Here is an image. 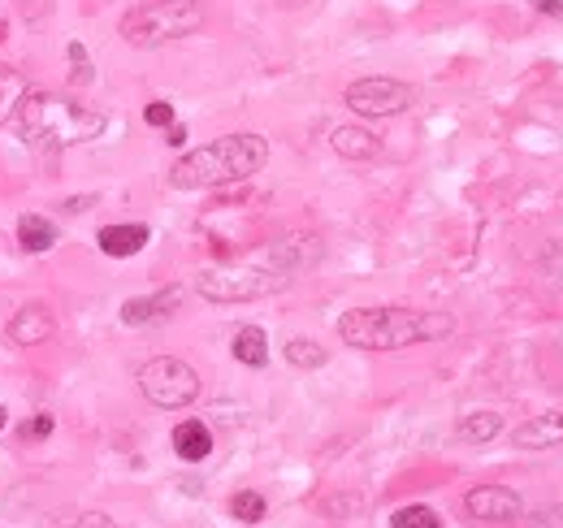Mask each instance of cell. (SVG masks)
<instances>
[{
    "instance_id": "obj_13",
    "label": "cell",
    "mask_w": 563,
    "mask_h": 528,
    "mask_svg": "<svg viewBox=\"0 0 563 528\" xmlns=\"http://www.w3.org/2000/svg\"><path fill=\"white\" fill-rule=\"evenodd\" d=\"M174 455L187 459V464H200V459L213 455V433H208L204 420H182V425H174Z\"/></svg>"
},
{
    "instance_id": "obj_22",
    "label": "cell",
    "mask_w": 563,
    "mask_h": 528,
    "mask_svg": "<svg viewBox=\"0 0 563 528\" xmlns=\"http://www.w3.org/2000/svg\"><path fill=\"white\" fill-rule=\"evenodd\" d=\"M52 429H57V420H52L48 412H39L35 420H26V425L18 429V438H22V442H39V438H48Z\"/></svg>"
},
{
    "instance_id": "obj_24",
    "label": "cell",
    "mask_w": 563,
    "mask_h": 528,
    "mask_svg": "<svg viewBox=\"0 0 563 528\" xmlns=\"http://www.w3.org/2000/svg\"><path fill=\"white\" fill-rule=\"evenodd\" d=\"M65 52H70V65H74V83H91V57H87V48L83 44H70Z\"/></svg>"
},
{
    "instance_id": "obj_12",
    "label": "cell",
    "mask_w": 563,
    "mask_h": 528,
    "mask_svg": "<svg viewBox=\"0 0 563 528\" xmlns=\"http://www.w3.org/2000/svg\"><path fill=\"white\" fill-rule=\"evenodd\" d=\"M330 148L338 156H347V161H373V156L382 152V139L364 126H338L330 135Z\"/></svg>"
},
{
    "instance_id": "obj_19",
    "label": "cell",
    "mask_w": 563,
    "mask_h": 528,
    "mask_svg": "<svg viewBox=\"0 0 563 528\" xmlns=\"http://www.w3.org/2000/svg\"><path fill=\"white\" fill-rule=\"evenodd\" d=\"M286 360H291L295 368H321L325 360H330V351L312 338H291L286 342Z\"/></svg>"
},
{
    "instance_id": "obj_25",
    "label": "cell",
    "mask_w": 563,
    "mask_h": 528,
    "mask_svg": "<svg viewBox=\"0 0 563 528\" xmlns=\"http://www.w3.org/2000/svg\"><path fill=\"white\" fill-rule=\"evenodd\" d=\"M65 528H117L109 516H104V511H87V516H78V520H70Z\"/></svg>"
},
{
    "instance_id": "obj_4",
    "label": "cell",
    "mask_w": 563,
    "mask_h": 528,
    "mask_svg": "<svg viewBox=\"0 0 563 528\" xmlns=\"http://www.w3.org/2000/svg\"><path fill=\"white\" fill-rule=\"evenodd\" d=\"M13 117H18L26 143L70 148V143H87L104 135V113L83 109L70 96H52V91H26Z\"/></svg>"
},
{
    "instance_id": "obj_27",
    "label": "cell",
    "mask_w": 563,
    "mask_h": 528,
    "mask_svg": "<svg viewBox=\"0 0 563 528\" xmlns=\"http://www.w3.org/2000/svg\"><path fill=\"white\" fill-rule=\"evenodd\" d=\"M169 143H174V148H182V143H187V126H169Z\"/></svg>"
},
{
    "instance_id": "obj_10",
    "label": "cell",
    "mask_w": 563,
    "mask_h": 528,
    "mask_svg": "<svg viewBox=\"0 0 563 528\" xmlns=\"http://www.w3.org/2000/svg\"><path fill=\"white\" fill-rule=\"evenodd\" d=\"M555 442H563V412L533 416L516 429V446H525V451H551Z\"/></svg>"
},
{
    "instance_id": "obj_26",
    "label": "cell",
    "mask_w": 563,
    "mask_h": 528,
    "mask_svg": "<svg viewBox=\"0 0 563 528\" xmlns=\"http://www.w3.org/2000/svg\"><path fill=\"white\" fill-rule=\"evenodd\" d=\"M533 9H538V13H551V18H559V13H563V0H533Z\"/></svg>"
},
{
    "instance_id": "obj_2",
    "label": "cell",
    "mask_w": 563,
    "mask_h": 528,
    "mask_svg": "<svg viewBox=\"0 0 563 528\" xmlns=\"http://www.w3.org/2000/svg\"><path fill=\"white\" fill-rule=\"evenodd\" d=\"M447 334H455V316L421 308H356L338 321V338L356 351H403Z\"/></svg>"
},
{
    "instance_id": "obj_11",
    "label": "cell",
    "mask_w": 563,
    "mask_h": 528,
    "mask_svg": "<svg viewBox=\"0 0 563 528\" xmlns=\"http://www.w3.org/2000/svg\"><path fill=\"white\" fill-rule=\"evenodd\" d=\"M182 303V290L169 286L161 290V295H148V299H130L122 303V321L126 325H148V321H161V316H169Z\"/></svg>"
},
{
    "instance_id": "obj_17",
    "label": "cell",
    "mask_w": 563,
    "mask_h": 528,
    "mask_svg": "<svg viewBox=\"0 0 563 528\" xmlns=\"http://www.w3.org/2000/svg\"><path fill=\"white\" fill-rule=\"evenodd\" d=\"M503 433V416L499 412H468L460 420V438L464 442H490Z\"/></svg>"
},
{
    "instance_id": "obj_6",
    "label": "cell",
    "mask_w": 563,
    "mask_h": 528,
    "mask_svg": "<svg viewBox=\"0 0 563 528\" xmlns=\"http://www.w3.org/2000/svg\"><path fill=\"white\" fill-rule=\"evenodd\" d=\"M139 390L143 399L161 412H178V407L195 403L200 394V373L187 364V360H174V355H156L139 368Z\"/></svg>"
},
{
    "instance_id": "obj_14",
    "label": "cell",
    "mask_w": 563,
    "mask_h": 528,
    "mask_svg": "<svg viewBox=\"0 0 563 528\" xmlns=\"http://www.w3.org/2000/svg\"><path fill=\"white\" fill-rule=\"evenodd\" d=\"M148 239H152L148 226H104V230L96 234L100 252L113 256V260H126V256L143 252V243H148Z\"/></svg>"
},
{
    "instance_id": "obj_21",
    "label": "cell",
    "mask_w": 563,
    "mask_h": 528,
    "mask_svg": "<svg viewBox=\"0 0 563 528\" xmlns=\"http://www.w3.org/2000/svg\"><path fill=\"white\" fill-rule=\"evenodd\" d=\"M230 511H234V520H243V524H260L265 520V498H260L256 490H239L230 498Z\"/></svg>"
},
{
    "instance_id": "obj_30",
    "label": "cell",
    "mask_w": 563,
    "mask_h": 528,
    "mask_svg": "<svg viewBox=\"0 0 563 528\" xmlns=\"http://www.w3.org/2000/svg\"><path fill=\"white\" fill-rule=\"evenodd\" d=\"M5 31H9V22H0V39H5Z\"/></svg>"
},
{
    "instance_id": "obj_16",
    "label": "cell",
    "mask_w": 563,
    "mask_h": 528,
    "mask_svg": "<svg viewBox=\"0 0 563 528\" xmlns=\"http://www.w3.org/2000/svg\"><path fill=\"white\" fill-rule=\"evenodd\" d=\"M230 351H234V360L247 364V368H265L269 364V338H265V329H260V325H243L239 334H234Z\"/></svg>"
},
{
    "instance_id": "obj_5",
    "label": "cell",
    "mask_w": 563,
    "mask_h": 528,
    "mask_svg": "<svg viewBox=\"0 0 563 528\" xmlns=\"http://www.w3.org/2000/svg\"><path fill=\"white\" fill-rule=\"evenodd\" d=\"M204 26L200 0H143L122 13V39L135 48H161L174 39H187Z\"/></svg>"
},
{
    "instance_id": "obj_8",
    "label": "cell",
    "mask_w": 563,
    "mask_h": 528,
    "mask_svg": "<svg viewBox=\"0 0 563 528\" xmlns=\"http://www.w3.org/2000/svg\"><path fill=\"white\" fill-rule=\"evenodd\" d=\"M468 516L481 520V524H512L525 516V503H520L516 490H507V485H477L473 494L464 498Z\"/></svg>"
},
{
    "instance_id": "obj_28",
    "label": "cell",
    "mask_w": 563,
    "mask_h": 528,
    "mask_svg": "<svg viewBox=\"0 0 563 528\" xmlns=\"http://www.w3.org/2000/svg\"><path fill=\"white\" fill-rule=\"evenodd\" d=\"M44 9H48V0H26V13H31V18H39Z\"/></svg>"
},
{
    "instance_id": "obj_1",
    "label": "cell",
    "mask_w": 563,
    "mask_h": 528,
    "mask_svg": "<svg viewBox=\"0 0 563 528\" xmlns=\"http://www.w3.org/2000/svg\"><path fill=\"white\" fill-rule=\"evenodd\" d=\"M317 260H321V243L312 239V234H291V239L269 243L265 252L247 256L239 264L204 273L200 282H195V290H200L208 303H252V299H265V295L286 290Z\"/></svg>"
},
{
    "instance_id": "obj_23",
    "label": "cell",
    "mask_w": 563,
    "mask_h": 528,
    "mask_svg": "<svg viewBox=\"0 0 563 528\" xmlns=\"http://www.w3.org/2000/svg\"><path fill=\"white\" fill-rule=\"evenodd\" d=\"M143 122H148V126H174V104H169V100H152L148 109H143Z\"/></svg>"
},
{
    "instance_id": "obj_18",
    "label": "cell",
    "mask_w": 563,
    "mask_h": 528,
    "mask_svg": "<svg viewBox=\"0 0 563 528\" xmlns=\"http://www.w3.org/2000/svg\"><path fill=\"white\" fill-rule=\"evenodd\" d=\"M26 96V83L18 70H9V65H0V126L13 122V113H18V104Z\"/></svg>"
},
{
    "instance_id": "obj_15",
    "label": "cell",
    "mask_w": 563,
    "mask_h": 528,
    "mask_svg": "<svg viewBox=\"0 0 563 528\" xmlns=\"http://www.w3.org/2000/svg\"><path fill=\"white\" fill-rule=\"evenodd\" d=\"M52 243H57V226H52L48 217H39V213L18 217V247L22 252L39 256V252H52Z\"/></svg>"
},
{
    "instance_id": "obj_7",
    "label": "cell",
    "mask_w": 563,
    "mask_h": 528,
    "mask_svg": "<svg viewBox=\"0 0 563 528\" xmlns=\"http://www.w3.org/2000/svg\"><path fill=\"white\" fill-rule=\"evenodd\" d=\"M412 87L399 78H356L347 87V109L360 117H399L403 109H412Z\"/></svg>"
},
{
    "instance_id": "obj_9",
    "label": "cell",
    "mask_w": 563,
    "mask_h": 528,
    "mask_svg": "<svg viewBox=\"0 0 563 528\" xmlns=\"http://www.w3.org/2000/svg\"><path fill=\"white\" fill-rule=\"evenodd\" d=\"M52 334H57V316H52L48 308H39V303H31V308H22V312L5 325V347L26 351V347H39V342H48Z\"/></svg>"
},
{
    "instance_id": "obj_3",
    "label": "cell",
    "mask_w": 563,
    "mask_h": 528,
    "mask_svg": "<svg viewBox=\"0 0 563 528\" xmlns=\"http://www.w3.org/2000/svg\"><path fill=\"white\" fill-rule=\"evenodd\" d=\"M269 161V143L265 135H226L213 139L204 148H191L187 156H178L169 169V182L178 191H204V187H226V182H247L260 174Z\"/></svg>"
},
{
    "instance_id": "obj_29",
    "label": "cell",
    "mask_w": 563,
    "mask_h": 528,
    "mask_svg": "<svg viewBox=\"0 0 563 528\" xmlns=\"http://www.w3.org/2000/svg\"><path fill=\"white\" fill-rule=\"evenodd\" d=\"M5 420H9V412H5V407H0V429H5Z\"/></svg>"
},
{
    "instance_id": "obj_20",
    "label": "cell",
    "mask_w": 563,
    "mask_h": 528,
    "mask_svg": "<svg viewBox=\"0 0 563 528\" xmlns=\"http://www.w3.org/2000/svg\"><path fill=\"white\" fill-rule=\"evenodd\" d=\"M390 528H442V516L434 507L412 503V507H399L395 516H390Z\"/></svg>"
}]
</instances>
